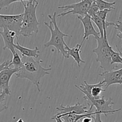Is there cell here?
<instances>
[{
  "mask_svg": "<svg viewBox=\"0 0 122 122\" xmlns=\"http://www.w3.org/2000/svg\"><path fill=\"white\" fill-rule=\"evenodd\" d=\"M99 11V8H98V7L96 5V4L94 3V2H93V3L92 4V5H90V7L88 11H87V14H88L90 17H92L95 15Z\"/></svg>",
  "mask_w": 122,
  "mask_h": 122,
  "instance_id": "20",
  "label": "cell"
},
{
  "mask_svg": "<svg viewBox=\"0 0 122 122\" xmlns=\"http://www.w3.org/2000/svg\"><path fill=\"white\" fill-rule=\"evenodd\" d=\"M83 94H84L83 98L87 101V102L88 106L90 107L89 108L92 109L93 107H94L96 112H101L106 116H107L108 114H113L121 110L120 108L117 110L112 109L111 106L113 105L114 103L112 101V99L111 98L109 100H105V97L102 96L100 98L94 99L87 93Z\"/></svg>",
  "mask_w": 122,
  "mask_h": 122,
  "instance_id": "5",
  "label": "cell"
},
{
  "mask_svg": "<svg viewBox=\"0 0 122 122\" xmlns=\"http://www.w3.org/2000/svg\"><path fill=\"white\" fill-rule=\"evenodd\" d=\"M82 45V43H81L80 44H77L75 47L71 48L67 44L65 47L66 49V51L67 52V54H68V56H69V57L71 56V57H72L74 58V61L76 62L78 67H80V63H86L84 61H83L81 59L80 55V54L81 53V50H81Z\"/></svg>",
  "mask_w": 122,
  "mask_h": 122,
  "instance_id": "14",
  "label": "cell"
},
{
  "mask_svg": "<svg viewBox=\"0 0 122 122\" xmlns=\"http://www.w3.org/2000/svg\"><path fill=\"white\" fill-rule=\"evenodd\" d=\"M16 2H20V1L19 0H0V10L4 8H7L11 4Z\"/></svg>",
  "mask_w": 122,
  "mask_h": 122,
  "instance_id": "22",
  "label": "cell"
},
{
  "mask_svg": "<svg viewBox=\"0 0 122 122\" xmlns=\"http://www.w3.org/2000/svg\"><path fill=\"white\" fill-rule=\"evenodd\" d=\"M80 122V120H78V121H77V122Z\"/></svg>",
  "mask_w": 122,
  "mask_h": 122,
  "instance_id": "32",
  "label": "cell"
},
{
  "mask_svg": "<svg viewBox=\"0 0 122 122\" xmlns=\"http://www.w3.org/2000/svg\"><path fill=\"white\" fill-rule=\"evenodd\" d=\"M94 0H81L80 2L67 5L58 7L59 9H63L64 11L60 13L56 17H63L68 14H77L79 16L84 17L87 14L90 7Z\"/></svg>",
  "mask_w": 122,
  "mask_h": 122,
  "instance_id": "6",
  "label": "cell"
},
{
  "mask_svg": "<svg viewBox=\"0 0 122 122\" xmlns=\"http://www.w3.org/2000/svg\"><path fill=\"white\" fill-rule=\"evenodd\" d=\"M117 84H121V85L122 84V75L120 77V78L118 79Z\"/></svg>",
  "mask_w": 122,
  "mask_h": 122,
  "instance_id": "27",
  "label": "cell"
},
{
  "mask_svg": "<svg viewBox=\"0 0 122 122\" xmlns=\"http://www.w3.org/2000/svg\"><path fill=\"white\" fill-rule=\"evenodd\" d=\"M114 27V28L118 30L119 31L120 33L122 34V21H121L120 20H118L115 23V25Z\"/></svg>",
  "mask_w": 122,
  "mask_h": 122,
  "instance_id": "24",
  "label": "cell"
},
{
  "mask_svg": "<svg viewBox=\"0 0 122 122\" xmlns=\"http://www.w3.org/2000/svg\"><path fill=\"white\" fill-rule=\"evenodd\" d=\"M48 17L50 19V23H47V22H44V25L49 29L51 33V37L47 42L44 44V47L47 48L49 46H55L58 53H61L64 58H69V56H68L67 51L65 50V46L67 45L65 42L63 38L64 37H71L68 35L63 33L59 28L56 22V13L54 12L53 14L51 16L49 14Z\"/></svg>",
  "mask_w": 122,
  "mask_h": 122,
  "instance_id": "3",
  "label": "cell"
},
{
  "mask_svg": "<svg viewBox=\"0 0 122 122\" xmlns=\"http://www.w3.org/2000/svg\"><path fill=\"white\" fill-rule=\"evenodd\" d=\"M0 35L2 37L4 42V46L3 47V50L8 49L12 54H14L16 51V49L14 48V39L16 38L18 40L19 36L14 31L11 30L7 28H4L3 30L0 31Z\"/></svg>",
  "mask_w": 122,
  "mask_h": 122,
  "instance_id": "12",
  "label": "cell"
},
{
  "mask_svg": "<svg viewBox=\"0 0 122 122\" xmlns=\"http://www.w3.org/2000/svg\"><path fill=\"white\" fill-rule=\"evenodd\" d=\"M87 107L84 106L83 104H81L79 102L75 104L74 106H63L62 105H60L59 107H56V110L59 113L56 114V116L62 115V114H83L88 113L90 111H92V109L89 108L87 110Z\"/></svg>",
  "mask_w": 122,
  "mask_h": 122,
  "instance_id": "11",
  "label": "cell"
},
{
  "mask_svg": "<svg viewBox=\"0 0 122 122\" xmlns=\"http://www.w3.org/2000/svg\"><path fill=\"white\" fill-rule=\"evenodd\" d=\"M116 48H117V51H118V52H119V54H120V55L121 56V57H122V51H120V50H119V49H118V46H116Z\"/></svg>",
  "mask_w": 122,
  "mask_h": 122,
  "instance_id": "29",
  "label": "cell"
},
{
  "mask_svg": "<svg viewBox=\"0 0 122 122\" xmlns=\"http://www.w3.org/2000/svg\"><path fill=\"white\" fill-rule=\"evenodd\" d=\"M101 113H99L96 114L95 115L93 116V122H103L101 120V119H100V115H101Z\"/></svg>",
  "mask_w": 122,
  "mask_h": 122,
  "instance_id": "25",
  "label": "cell"
},
{
  "mask_svg": "<svg viewBox=\"0 0 122 122\" xmlns=\"http://www.w3.org/2000/svg\"><path fill=\"white\" fill-rule=\"evenodd\" d=\"M11 60H6L3 63H0V73L7 68L10 67L9 65Z\"/></svg>",
  "mask_w": 122,
  "mask_h": 122,
  "instance_id": "23",
  "label": "cell"
},
{
  "mask_svg": "<svg viewBox=\"0 0 122 122\" xmlns=\"http://www.w3.org/2000/svg\"><path fill=\"white\" fill-rule=\"evenodd\" d=\"M84 85H81L80 86L77 85H75L74 86L83 93H87L94 99L100 98V95L102 92L105 91V89L102 88L103 86L105 85L103 81L94 85L88 84L86 81H84Z\"/></svg>",
  "mask_w": 122,
  "mask_h": 122,
  "instance_id": "8",
  "label": "cell"
},
{
  "mask_svg": "<svg viewBox=\"0 0 122 122\" xmlns=\"http://www.w3.org/2000/svg\"><path fill=\"white\" fill-rule=\"evenodd\" d=\"M16 122H24V121H23V119H19V120H17V121Z\"/></svg>",
  "mask_w": 122,
  "mask_h": 122,
  "instance_id": "31",
  "label": "cell"
},
{
  "mask_svg": "<svg viewBox=\"0 0 122 122\" xmlns=\"http://www.w3.org/2000/svg\"><path fill=\"white\" fill-rule=\"evenodd\" d=\"M14 48L21 53L22 57H32L35 58H37L39 57V51L37 46H36L34 49L27 48L20 45L19 43V41L17 40L16 44H14Z\"/></svg>",
  "mask_w": 122,
  "mask_h": 122,
  "instance_id": "15",
  "label": "cell"
},
{
  "mask_svg": "<svg viewBox=\"0 0 122 122\" xmlns=\"http://www.w3.org/2000/svg\"><path fill=\"white\" fill-rule=\"evenodd\" d=\"M24 7V12L23 13V19L21 24V29L20 36L29 37L32 33H38L39 25L37 17V8L38 2L37 0L33 1H27L26 3L22 2Z\"/></svg>",
  "mask_w": 122,
  "mask_h": 122,
  "instance_id": "2",
  "label": "cell"
},
{
  "mask_svg": "<svg viewBox=\"0 0 122 122\" xmlns=\"http://www.w3.org/2000/svg\"><path fill=\"white\" fill-rule=\"evenodd\" d=\"M23 66L15 73L17 78L26 79L37 86L38 92H41L39 85L41 79L44 76L50 74L51 67L44 68L41 63L43 60H35L32 57H22Z\"/></svg>",
  "mask_w": 122,
  "mask_h": 122,
  "instance_id": "1",
  "label": "cell"
},
{
  "mask_svg": "<svg viewBox=\"0 0 122 122\" xmlns=\"http://www.w3.org/2000/svg\"><path fill=\"white\" fill-rule=\"evenodd\" d=\"M111 63L112 65L114 64H122V57L120 55L119 52L114 51L111 56Z\"/></svg>",
  "mask_w": 122,
  "mask_h": 122,
  "instance_id": "19",
  "label": "cell"
},
{
  "mask_svg": "<svg viewBox=\"0 0 122 122\" xmlns=\"http://www.w3.org/2000/svg\"><path fill=\"white\" fill-rule=\"evenodd\" d=\"M19 70V69L8 67L0 73V89H2V91L7 95H10L11 94L9 86L10 80L11 76L18 72Z\"/></svg>",
  "mask_w": 122,
  "mask_h": 122,
  "instance_id": "9",
  "label": "cell"
},
{
  "mask_svg": "<svg viewBox=\"0 0 122 122\" xmlns=\"http://www.w3.org/2000/svg\"><path fill=\"white\" fill-rule=\"evenodd\" d=\"M51 119H54V120H56V122H64L61 118L58 117L53 116V117H51Z\"/></svg>",
  "mask_w": 122,
  "mask_h": 122,
  "instance_id": "26",
  "label": "cell"
},
{
  "mask_svg": "<svg viewBox=\"0 0 122 122\" xmlns=\"http://www.w3.org/2000/svg\"><path fill=\"white\" fill-rule=\"evenodd\" d=\"M95 39L97 41V47L93 50V52L97 56L96 61L100 63V67L104 69V71L113 70L117 67V66L112 65L111 63V56L114 50L108 41L106 31L104 32L103 36L96 37Z\"/></svg>",
  "mask_w": 122,
  "mask_h": 122,
  "instance_id": "4",
  "label": "cell"
},
{
  "mask_svg": "<svg viewBox=\"0 0 122 122\" xmlns=\"http://www.w3.org/2000/svg\"><path fill=\"white\" fill-rule=\"evenodd\" d=\"M19 1H20V2H24V1H26V2H27V1H31V2H32V1H33L34 0H19Z\"/></svg>",
  "mask_w": 122,
  "mask_h": 122,
  "instance_id": "30",
  "label": "cell"
},
{
  "mask_svg": "<svg viewBox=\"0 0 122 122\" xmlns=\"http://www.w3.org/2000/svg\"><path fill=\"white\" fill-rule=\"evenodd\" d=\"M122 75V69L117 70H111L108 71H104L99 76H102L104 78V84L106 88L110 86L111 85L117 84V81Z\"/></svg>",
  "mask_w": 122,
  "mask_h": 122,
  "instance_id": "13",
  "label": "cell"
},
{
  "mask_svg": "<svg viewBox=\"0 0 122 122\" xmlns=\"http://www.w3.org/2000/svg\"><path fill=\"white\" fill-rule=\"evenodd\" d=\"M94 3L96 4L99 8V10H115V7H114L116 4V2H109L104 0H94Z\"/></svg>",
  "mask_w": 122,
  "mask_h": 122,
  "instance_id": "16",
  "label": "cell"
},
{
  "mask_svg": "<svg viewBox=\"0 0 122 122\" xmlns=\"http://www.w3.org/2000/svg\"><path fill=\"white\" fill-rule=\"evenodd\" d=\"M117 36L118 37V38H119L120 39H121L122 40V34H121V33H118L117 34Z\"/></svg>",
  "mask_w": 122,
  "mask_h": 122,
  "instance_id": "28",
  "label": "cell"
},
{
  "mask_svg": "<svg viewBox=\"0 0 122 122\" xmlns=\"http://www.w3.org/2000/svg\"><path fill=\"white\" fill-rule=\"evenodd\" d=\"M23 61L22 59L20 57V55L18 54V52H16L15 53L13 54V59L11 60L9 66H13L14 68L15 69H20L23 66Z\"/></svg>",
  "mask_w": 122,
  "mask_h": 122,
  "instance_id": "17",
  "label": "cell"
},
{
  "mask_svg": "<svg viewBox=\"0 0 122 122\" xmlns=\"http://www.w3.org/2000/svg\"><path fill=\"white\" fill-rule=\"evenodd\" d=\"M8 95L2 91L0 94V113L4 111L7 108V98Z\"/></svg>",
  "mask_w": 122,
  "mask_h": 122,
  "instance_id": "18",
  "label": "cell"
},
{
  "mask_svg": "<svg viewBox=\"0 0 122 122\" xmlns=\"http://www.w3.org/2000/svg\"><path fill=\"white\" fill-rule=\"evenodd\" d=\"M77 18L82 23L83 26L84 27V33L83 41L81 42L82 44H83L85 40H88L89 37L90 36L92 35L94 38L100 36V34H99V32H96V30H95L93 25V23H92L91 17L88 14H86L84 17H81L78 15Z\"/></svg>",
  "mask_w": 122,
  "mask_h": 122,
  "instance_id": "10",
  "label": "cell"
},
{
  "mask_svg": "<svg viewBox=\"0 0 122 122\" xmlns=\"http://www.w3.org/2000/svg\"><path fill=\"white\" fill-rule=\"evenodd\" d=\"M23 15V13L16 15L0 14V28H7L14 31L19 37Z\"/></svg>",
  "mask_w": 122,
  "mask_h": 122,
  "instance_id": "7",
  "label": "cell"
},
{
  "mask_svg": "<svg viewBox=\"0 0 122 122\" xmlns=\"http://www.w3.org/2000/svg\"><path fill=\"white\" fill-rule=\"evenodd\" d=\"M111 10H99L97 13L96 15L98 17H99L102 21H106V17L107 14L109 12H111Z\"/></svg>",
  "mask_w": 122,
  "mask_h": 122,
  "instance_id": "21",
  "label": "cell"
}]
</instances>
